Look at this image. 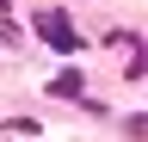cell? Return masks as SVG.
I'll use <instances>...</instances> for the list:
<instances>
[{
    "instance_id": "obj_1",
    "label": "cell",
    "mask_w": 148,
    "mask_h": 142,
    "mask_svg": "<svg viewBox=\"0 0 148 142\" xmlns=\"http://www.w3.org/2000/svg\"><path fill=\"white\" fill-rule=\"evenodd\" d=\"M37 37H43V43H56V49H68V56H74V49H86V37L68 25V12H49V6L37 12Z\"/></svg>"
},
{
    "instance_id": "obj_2",
    "label": "cell",
    "mask_w": 148,
    "mask_h": 142,
    "mask_svg": "<svg viewBox=\"0 0 148 142\" xmlns=\"http://www.w3.org/2000/svg\"><path fill=\"white\" fill-rule=\"evenodd\" d=\"M49 86H56V93H62V99H80V74H74V68H62V74H56Z\"/></svg>"
},
{
    "instance_id": "obj_3",
    "label": "cell",
    "mask_w": 148,
    "mask_h": 142,
    "mask_svg": "<svg viewBox=\"0 0 148 142\" xmlns=\"http://www.w3.org/2000/svg\"><path fill=\"white\" fill-rule=\"evenodd\" d=\"M0 19H6V0H0Z\"/></svg>"
}]
</instances>
